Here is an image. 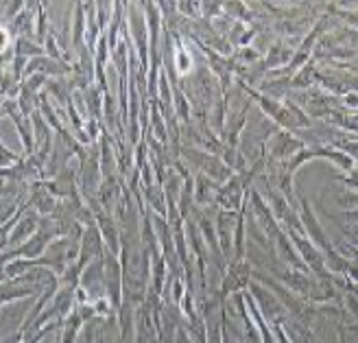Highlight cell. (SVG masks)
I'll use <instances>...</instances> for the list:
<instances>
[{
	"label": "cell",
	"instance_id": "cell-1",
	"mask_svg": "<svg viewBox=\"0 0 358 343\" xmlns=\"http://www.w3.org/2000/svg\"><path fill=\"white\" fill-rule=\"evenodd\" d=\"M301 219H303V227H306V237H310V239L317 243V247L330 251V245H328L326 234H324V230L319 227L317 216L313 214V210H310V206H308L306 200H301Z\"/></svg>",
	"mask_w": 358,
	"mask_h": 343
},
{
	"label": "cell",
	"instance_id": "cell-2",
	"mask_svg": "<svg viewBox=\"0 0 358 343\" xmlns=\"http://www.w3.org/2000/svg\"><path fill=\"white\" fill-rule=\"evenodd\" d=\"M293 239H295V243L299 245V249H301V254H303V260H306V265H310L313 269H317L319 274H324V256H319V251H317L308 241L303 243V239L297 237L295 232H293Z\"/></svg>",
	"mask_w": 358,
	"mask_h": 343
},
{
	"label": "cell",
	"instance_id": "cell-3",
	"mask_svg": "<svg viewBox=\"0 0 358 343\" xmlns=\"http://www.w3.org/2000/svg\"><path fill=\"white\" fill-rule=\"evenodd\" d=\"M33 230H35V216H24V219L17 223V230L11 234V243H20V241H24V237H31L33 234Z\"/></svg>",
	"mask_w": 358,
	"mask_h": 343
},
{
	"label": "cell",
	"instance_id": "cell-4",
	"mask_svg": "<svg viewBox=\"0 0 358 343\" xmlns=\"http://www.w3.org/2000/svg\"><path fill=\"white\" fill-rule=\"evenodd\" d=\"M87 343H90V341H87Z\"/></svg>",
	"mask_w": 358,
	"mask_h": 343
}]
</instances>
